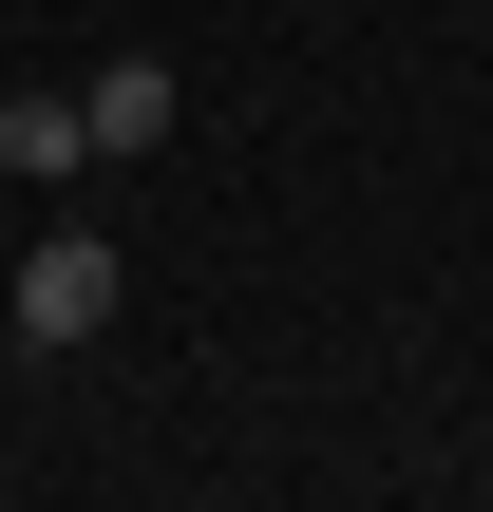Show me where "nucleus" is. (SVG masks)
I'll return each instance as SVG.
<instances>
[{
    "mask_svg": "<svg viewBox=\"0 0 493 512\" xmlns=\"http://www.w3.org/2000/svg\"><path fill=\"white\" fill-rule=\"evenodd\" d=\"M95 323H114V247H95V228H38V247H19V342L76 361Z\"/></svg>",
    "mask_w": 493,
    "mask_h": 512,
    "instance_id": "f257e3e1",
    "label": "nucleus"
},
{
    "mask_svg": "<svg viewBox=\"0 0 493 512\" xmlns=\"http://www.w3.org/2000/svg\"><path fill=\"white\" fill-rule=\"evenodd\" d=\"M76 114H95V171H114V152H171V57H95Z\"/></svg>",
    "mask_w": 493,
    "mask_h": 512,
    "instance_id": "f03ea898",
    "label": "nucleus"
},
{
    "mask_svg": "<svg viewBox=\"0 0 493 512\" xmlns=\"http://www.w3.org/2000/svg\"><path fill=\"white\" fill-rule=\"evenodd\" d=\"M0 171L76 190V171H95V114H76V95H0Z\"/></svg>",
    "mask_w": 493,
    "mask_h": 512,
    "instance_id": "7ed1b4c3",
    "label": "nucleus"
}]
</instances>
